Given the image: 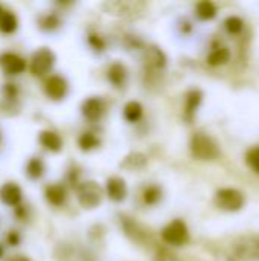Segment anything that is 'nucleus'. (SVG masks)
Returning a JSON list of instances; mask_svg holds the SVG:
<instances>
[{
  "mask_svg": "<svg viewBox=\"0 0 259 261\" xmlns=\"http://www.w3.org/2000/svg\"><path fill=\"white\" fill-rule=\"evenodd\" d=\"M191 151L200 161H214L220 156L218 147L208 135L197 133L191 141Z\"/></svg>",
  "mask_w": 259,
  "mask_h": 261,
  "instance_id": "1",
  "label": "nucleus"
},
{
  "mask_svg": "<svg viewBox=\"0 0 259 261\" xmlns=\"http://www.w3.org/2000/svg\"><path fill=\"white\" fill-rule=\"evenodd\" d=\"M76 194H78L79 205L85 210L96 208L102 200V190L99 184L95 180H87V182L79 184L76 188Z\"/></svg>",
  "mask_w": 259,
  "mask_h": 261,
  "instance_id": "2",
  "label": "nucleus"
},
{
  "mask_svg": "<svg viewBox=\"0 0 259 261\" xmlns=\"http://www.w3.org/2000/svg\"><path fill=\"white\" fill-rule=\"evenodd\" d=\"M55 64V54L49 47H40L31 58V72L34 76L47 75Z\"/></svg>",
  "mask_w": 259,
  "mask_h": 261,
  "instance_id": "3",
  "label": "nucleus"
},
{
  "mask_svg": "<svg viewBox=\"0 0 259 261\" xmlns=\"http://www.w3.org/2000/svg\"><path fill=\"white\" fill-rule=\"evenodd\" d=\"M162 239L165 243L172 246H183L189 240V231L185 222L182 220H172L169 225H166L162 231Z\"/></svg>",
  "mask_w": 259,
  "mask_h": 261,
  "instance_id": "4",
  "label": "nucleus"
},
{
  "mask_svg": "<svg viewBox=\"0 0 259 261\" xmlns=\"http://www.w3.org/2000/svg\"><path fill=\"white\" fill-rule=\"evenodd\" d=\"M215 202L224 211H238L244 205V196L237 190L224 188V190H220L217 193Z\"/></svg>",
  "mask_w": 259,
  "mask_h": 261,
  "instance_id": "5",
  "label": "nucleus"
},
{
  "mask_svg": "<svg viewBox=\"0 0 259 261\" xmlns=\"http://www.w3.org/2000/svg\"><path fill=\"white\" fill-rule=\"evenodd\" d=\"M235 252L241 260H259V237H243L235 245Z\"/></svg>",
  "mask_w": 259,
  "mask_h": 261,
  "instance_id": "6",
  "label": "nucleus"
},
{
  "mask_svg": "<svg viewBox=\"0 0 259 261\" xmlns=\"http://www.w3.org/2000/svg\"><path fill=\"white\" fill-rule=\"evenodd\" d=\"M44 90L50 99L61 101L66 98V95L69 92V84H67L66 78H63L61 75H50L44 83Z\"/></svg>",
  "mask_w": 259,
  "mask_h": 261,
  "instance_id": "7",
  "label": "nucleus"
},
{
  "mask_svg": "<svg viewBox=\"0 0 259 261\" xmlns=\"http://www.w3.org/2000/svg\"><path fill=\"white\" fill-rule=\"evenodd\" d=\"M0 67L6 75H20L26 70V61L14 52H5L0 55Z\"/></svg>",
  "mask_w": 259,
  "mask_h": 261,
  "instance_id": "8",
  "label": "nucleus"
},
{
  "mask_svg": "<svg viewBox=\"0 0 259 261\" xmlns=\"http://www.w3.org/2000/svg\"><path fill=\"white\" fill-rule=\"evenodd\" d=\"M81 112H82V116L87 121L96 122V121H99L102 118V115L105 112V104H104V101L99 96H92V98H87L82 102Z\"/></svg>",
  "mask_w": 259,
  "mask_h": 261,
  "instance_id": "9",
  "label": "nucleus"
},
{
  "mask_svg": "<svg viewBox=\"0 0 259 261\" xmlns=\"http://www.w3.org/2000/svg\"><path fill=\"white\" fill-rule=\"evenodd\" d=\"M21 199H23V193H21V188L17 184L6 182L0 188V202L5 203L6 206L17 208L21 203Z\"/></svg>",
  "mask_w": 259,
  "mask_h": 261,
  "instance_id": "10",
  "label": "nucleus"
},
{
  "mask_svg": "<svg viewBox=\"0 0 259 261\" xmlns=\"http://www.w3.org/2000/svg\"><path fill=\"white\" fill-rule=\"evenodd\" d=\"M105 193H107V197L113 202L125 200L127 193H128L125 180L122 177H118V176L110 177L105 184Z\"/></svg>",
  "mask_w": 259,
  "mask_h": 261,
  "instance_id": "11",
  "label": "nucleus"
},
{
  "mask_svg": "<svg viewBox=\"0 0 259 261\" xmlns=\"http://www.w3.org/2000/svg\"><path fill=\"white\" fill-rule=\"evenodd\" d=\"M44 196H46V200L53 205V206H61L66 203V199H67V191L64 188V185L61 184H52V185H47L46 190H44Z\"/></svg>",
  "mask_w": 259,
  "mask_h": 261,
  "instance_id": "12",
  "label": "nucleus"
},
{
  "mask_svg": "<svg viewBox=\"0 0 259 261\" xmlns=\"http://www.w3.org/2000/svg\"><path fill=\"white\" fill-rule=\"evenodd\" d=\"M38 139H40V144H41L46 150H49V151H52V153H58V151L63 148V139L60 138L58 133L52 132V130H44V132H41Z\"/></svg>",
  "mask_w": 259,
  "mask_h": 261,
  "instance_id": "13",
  "label": "nucleus"
},
{
  "mask_svg": "<svg viewBox=\"0 0 259 261\" xmlns=\"http://www.w3.org/2000/svg\"><path fill=\"white\" fill-rule=\"evenodd\" d=\"M127 67L122 63H113L107 70V78L114 87H122L127 81Z\"/></svg>",
  "mask_w": 259,
  "mask_h": 261,
  "instance_id": "14",
  "label": "nucleus"
},
{
  "mask_svg": "<svg viewBox=\"0 0 259 261\" xmlns=\"http://www.w3.org/2000/svg\"><path fill=\"white\" fill-rule=\"evenodd\" d=\"M18 28V18L12 11L5 9L0 17V31L3 34H14Z\"/></svg>",
  "mask_w": 259,
  "mask_h": 261,
  "instance_id": "15",
  "label": "nucleus"
},
{
  "mask_svg": "<svg viewBox=\"0 0 259 261\" xmlns=\"http://www.w3.org/2000/svg\"><path fill=\"white\" fill-rule=\"evenodd\" d=\"M142 115H143V107H142L140 102H137V101H130V102L125 104V107H124V118H125V121H128L130 124H134V122L140 121Z\"/></svg>",
  "mask_w": 259,
  "mask_h": 261,
  "instance_id": "16",
  "label": "nucleus"
},
{
  "mask_svg": "<svg viewBox=\"0 0 259 261\" xmlns=\"http://www.w3.org/2000/svg\"><path fill=\"white\" fill-rule=\"evenodd\" d=\"M99 144H101L99 138L92 132H84L78 139V145L82 151H92V150L98 148Z\"/></svg>",
  "mask_w": 259,
  "mask_h": 261,
  "instance_id": "17",
  "label": "nucleus"
},
{
  "mask_svg": "<svg viewBox=\"0 0 259 261\" xmlns=\"http://www.w3.org/2000/svg\"><path fill=\"white\" fill-rule=\"evenodd\" d=\"M26 174L31 179H40L44 174V164L40 158H31L26 165Z\"/></svg>",
  "mask_w": 259,
  "mask_h": 261,
  "instance_id": "18",
  "label": "nucleus"
},
{
  "mask_svg": "<svg viewBox=\"0 0 259 261\" xmlns=\"http://www.w3.org/2000/svg\"><path fill=\"white\" fill-rule=\"evenodd\" d=\"M200 102H202V93L198 90H192V92L188 93V96H186V106H185V113H186V116L189 119L195 113V110L200 106Z\"/></svg>",
  "mask_w": 259,
  "mask_h": 261,
  "instance_id": "19",
  "label": "nucleus"
},
{
  "mask_svg": "<svg viewBox=\"0 0 259 261\" xmlns=\"http://www.w3.org/2000/svg\"><path fill=\"white\" fill-rule=\"evenodd\" d=\"M142 199L145 202V205H156L160 199H162V188L157 187V185H150L143 190L142 193Z\"/></svg>",
  "mask_w": 259,
  "mask_h": 261,
  "instance_id": "20",
  "label": "nucleus"
},
{
  "mask_svg": "<svg viewBox=\"0 0 259 261\" xmlns=\"http://www.w3.org/2000/svg\"><path fill=\"white\" fill-rule=\"evenodd\" d=\"M195 11H197L198 18H202V20H211V18H214L215 14H217L215 5H214L212 2H208V0L200 2V3L197 5Z\"/></svg>",
  "mask_w": 259,
  "mask_h": 261,
  "instance_id": "21",
  "label": "nucleus"
},
{
  "mask_svg": "<svg viewBox=\"0 0 259 261\" xmlns=\"http://www.w3.org/2000/svg\"><path fill=\"white\" fill-rule=\"evenodd\" d=\"M147 63L154 66V67H163L166 63V58L163 55V52L157 47H150L147 50Z\"/></svg>",
  "mask_w": 259,
  "mask_h": 261,
  "instance_id": "22",
  "label": "nucleus"
},
{
  "mask_svg": "<svg viewBox=\"0 0 259 261\" xmlns=\"http://www.w3.org/2000/svg\"><path fill=\"white\" fill-rule=\"evenodd\" d=\"M227 60H229V50H227L226 47L214 49V50L209 54V57H208V61H209V64H212V66L224 64Z\"/></svg>",
  "mask_w": 259,
  "mask_h": 261,
  "instance_id": "23",
  "label": "nucleus"
},
{
  "mask_svg": "<svg viewBox=\"0 0 259 261\" xmlns=\"http://www.w3.org/2000/svg\"><path fill=\"white\" fill-rule=\"evenodd\" d=\"M40 26H41V29H44V31H53V29H56V28L60 26V18H58V15H55V14H47V15H44V17L41 18Z\"/></svg>",
  "mask_w": 259,
  "mask_h": 261,
  "instance_id": "24",
  "label": "nucleus"
},
{
  "mask_svg": "<svg viewBox=\"0 0 259 261\" xmlns=\"http://www.w3.org/2000/svg\"><path fill=\"white\" fill-rule=\"evenodd\" d=\"M224 26H226L227 32H231V34H238V32L243 29V20L238 18V17H229V18H226Z\"/></svg>",
  "mask_w": 259,
  "mask_h": 261,
  "instance_id": "25",
  "label": "nucleus"
},
{
  "mask_svg": "<svg viewBox=\"0 0 259 261\" xmlns=\"http://www.w3.org/2000/svg\"><path fill=\"white\" fill-rule=\"evenodd\" d=\"M246 159H247L249 167H250L255 173H258L259 174V147H255V148L249 150Z\"/></svg>",
  "mask_w": 259,
  "mask_h": 261,
  "instance_id": "26",
  "label": "nucleus"
},
{
  "mask_svg": "<svg viewBox=\"0 0 259 261\" xmlns=\"http://www.w3.org/2000/svg\"><path fill=\"white\" fill-rule=\"evenodd\" d=\"M130 162H133V165L130 167V170L140 168V167L145 165V158H143L140 153H133V154H130V156L124 161V164H130Z\"/></svg>",
  "mask_w": 259,
  "mask_h": 261,
  "instance_id": "27",
  "label": "nucleus"
},
{
  "mask_svg": "<svg viewBox=\"0 0 259 261\" xmlns=\"http://www.w3.org/2000/svg\"><path fill=\"white\" fill-rule=\"evenodd\" d=\"M89 43H90V46L95 49V50H104V41H102V38L99 37V35H96V34H92L90 37H89Z\"/></svg>",
  "mask_w": 259,
  "mask_h": 261,
  "instance_id": "28",
  "label": "nucleus"
},
{
  "mask_svg": "<svg viewBox=\"0 0 259 261\" xmlns=\"http://www.w3.org/2000/svg\"><path fill=\"white\" fill-rule=\"evenodd\" d=\"M18 242H20L18 234H17V232H14V231H11V232L8 234V245H9V246H17V245H18Z\"/></svg>",
  "mask_w": 259,
  "mask_h": 261,
  "instance_id": "29",
  "label": "nucleus"
},
{
  "mask_svg": "<svg viewBox=\"0 0 259 261\" xmlns=\"http://www.w3.org/2000/svg\"><path fill=\"white\" fill-rule=\"evenodd\" d=\"M5 261H31L27 257H24V255H12V257H9V258H6Z\"/></svg>",
  "mask_w": 259,
  "mask_h": 261,
  "instance_id": "30",
  "label": "nucleus"
},
{
  "mask_svg": "<svg viewBox=\"0 0 259 261\" xmlns=\"http://www.w3.org/2000/svg\"><path fill=\"white\" fill-rule=\"evenodd\" d=\"M3 252H5V251H3V246H2V245H0V258H2V257H3Z\"/></svg>",
  "mask_w": 259,
  "mask_h": 261,
  "instance_id": "31",
  "label": "nucleus"
},
{
  "mask_svg": "<svg viewBox=\"0 0 259 261\" xmlns=\"http://www.w3.org/2000/svg\"><path fill=\"white\" fill-rule=\"evenodd\" d=\"M3 11H5V8H3V6L0 5V17H2V14H3Z\"/></svg>",
  "mask_w": 259,
  "mask_h": 261,
  "instance_id": "32",
  "label": "nucleus"
}]
</instances>
